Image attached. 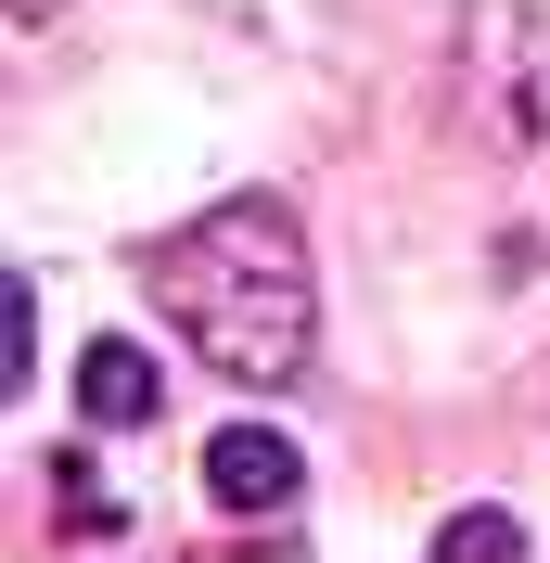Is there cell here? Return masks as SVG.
I'll return each mask as SVG.
<instances>
[{
	"label": "cell",
	"instance_id": "cell-1",
	"mask_svg": "<svg viewBox=\"0 0 550 563\" xmlns=\"http://www.w3.org/2000/svg\"><path fill=\"white\" fill-rule=\"evenodd\" d=\"M154 308L179 320V346L231 372L243 397H282L308 385V333H320V295H308V256H295V218L270 192H231L206 206L193 231L154 244Z\"/></svg>",
	"mask_w": 550,
	"mask_h": 563
},
{
	"label": "cell",
	"instance_id": "cell-2",
	"mask_svg": "<svg viewBox=\"0 0 550 563\" xmlns=\"http://www.w3.org/2000/svg\"><path fill=\"white\" fill-rule=\"evenodd\" d=\"M206 487L231 499V512H282V499L308 487V461H295V435H270V422H231V435H206Z\"/></svg>",
	"mask_w": 550,
	"mask_h": 563
},
{
	"label": "cell",
	"instance_id": "cell-3",
	"mask_svg": "<svg viewBox=\"0 0 550 563\" xmlns=\"http://www.w3.org/2000/svg\"><path fill=\"white\" fill-rule=\"evenodd\" d=\"M77 410L103 422V435H141V422L167 410V372H154V358H141L129 333H103V346L77 358Z\"/></svg>",
	"mask_w": 550,
	"mask_h": 563
},
{
	"label": "cell",
	"instance_id": "cell-4",
	"mask_svg": "<svg viewBox=\"0 0 550 563\" xmlns=\"http://www.w3.org/2000/svg\"><path fill=\"white\" fill-rule=\"evenodd\" d=\"M436 563H525V526L474 499V512H448V526H436Z\"/></svg>",
	"mask_w": 550,
	"mask_h": 563
}]
</instances>
